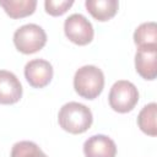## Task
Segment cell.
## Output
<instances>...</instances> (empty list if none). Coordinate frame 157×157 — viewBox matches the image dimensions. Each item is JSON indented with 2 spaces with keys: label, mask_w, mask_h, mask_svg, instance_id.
Here are the masks:
<instances>
[{
  "label": "cell",
  "mask_w": 157,
  "mask_h": 157,
  "mask_svg": "<svg viewBox=\"0 0 157 157\" xmlns=\"http://www.w3.org/2000/svg\"><path fill=\"white\" fill-rule=\"evenodd\" d=\"M58 121L65 131L70 134H82L91 128L93 117L91 109L85 104L69 102L60 108Z\"/></svg>",
  "instance_id": "obj_1"
},
{
  "label": "cell",
  "mask_w": 157,
  "mask_h": 157,
  "mask_svg": "<svg viewBox=\"0 0 157 157\" xmlns=\"http://www.w3.org/2000/svg\"><path fill=\"white\" fill-rule=\"evenodd\" d=\"M47 43L44 29L34 23L21 26L13 33V44L16 49L23 54H33L39 52Z\"/></svg>",
  "instance_id": "obj_3"
},
{
  "label": "cell",
  "mask_w": 157,
  "mask_h": 157,
  "mask_svg": "<svg viewBox=\"0 0 157 157\" xmlns=\"http://www.w3.org/2000/svg\"><path fill=\"white\" fill-rule=\"evenodd\" d=\"M134 42L137 48L157 47V26L155 22L141 23L134 32Z\"/></svg>",
  "instance_id": "obj_12"
},
{
  "label": "cell",
  "mask_w": 157,
  "mask_h": 157,
  "mask_svg": "<svg viewBox=\"0 0 157 157\" xmlns=\"http://www.w3.org/2000/svg\"><path fill=\"white\" fill-rule=\"evenodd\" d=\"M104 87V75L94 65L80 67L74 76V88L78 96L85 99L97 98Z\"/></svg>",
  "instance_id": "obj_2"
},
{
  "label": "cell",
  "mask_w": 157,
  "mask_h": 157,
  "mask_svg": "<svg viewBox=\"0 0 157 157\" xmlns=\"http://www.w3.org/2000/svg\"><path fill=\"white\" fill-rule=\"evenodd\" d=\"M22 97V86L15 74L0 70V104L17 103Z\"/></svg>",
  "instance_id": "obj_9"
},
{
  "label": "cell",
  "mask_w": 157,
  "mask_h": 157,
  "mask_svg": "<svg viewBox=\"0 0 157 157\" xmlns=\"http://www.w3.org/2000/svg\"><path fill=\"white\" fill-rule=\"evenodd\" d=\"M83 153L86 157H115V142L105 135H93L83 144Z\"/></svg>",
  "instance_id": "obj_8"
},
{
  "label": "cell",
  "mask_w": 157,
  "mask_h": 157,
  "mask_svg": "<svg viewBox=\"0 0 157 157\" xmlns=\"http://www.w3.org/2000/svg\"><path fill=\"white\" fill-rule=\"evenodd\" d=\"M72 0H45L44 7L47 13H49L50 16H61L72 6Z\"/></svg>",
  "instance_id": "obj_15"
},
{
  "label": "cell",
  "mask_w": 157,
  "mask_h": 157,
  "mask_svg": "<svg viewBox=\"0 0 157 157\" xmlns=\"http://www.w3.org/2000/svg\"><path fill=\"white\" fill-rule=\"evenodd\" d=\"M65 36L77 45H86L93 39V27L91 22L81 13L70 15L64 22Z\"/></svg>",
  "instance_id": "obj_5"
},
{
  "label": "cell",
  "mask_w": 157,
  "mask_h": 157,
  "mask_svg": "<svg viewBox=\"0 0 157 157\" xmlns=\"http://www.w3.org/2000/svg\"><path fill=\"white\" fill-rule=\"evenodd\" d=\"M0 6L11 18H22L34 12L36 0H0Z\"/></svg>",
  "instance_id": "obj_11"
},
{
  "label": "cell",
  "mask_w": 157,
  "mask_h": 157,
  "mask_svg": "<svg viewBox=\"0 0 157 157\" xmlns=\"http://www.w3.org/2000/svg\"><path fill=\"white\" fill-rule=\"evenodd\" d=\"M135 67L145 80H155L157 76V47L139 48L135 54Z\"/></svg>",
  "instance_id": "obj_7"
},
{
  "label": "cell",
  "mask_w": 157,
  "mask_h": 157,
  "mask_svg": "<svg viewBox=\"0 0 157 157\" xmlns=\"http://www.w3.org/2000/svg\"><path fill=\"white\" fill-rule=\"evenodd\" d=\"M109 105L118 113H128L139 102V91L134 83L125 80L117 81L109 91Z\"/></svg>",
  "instance_id": "obj_4"
},
{
  "label": "cell",
  "mask_w": 157,
  "mask_h": 157,
  "mask_svg": "<svg viewBox=\"0 0 157 157\" xmlns=\"http://www.w3.org/2000/svg\"><path fill=\"white\" fill-rule=\"evenodd\" d=\"M25 77L34 88H43L53 78V66L44 59H33L25 66Z\"/></svg>",
  "instance_id": "obj_6"
},
{
  "label": "cell",
  "mask_w": 157,
  "mask_h": 157,
  "mask_svg": "<svg viewBox=\"0 0 157 157\" xmlns=\"http://www.w3.org/2000/svg\"><path fill=\"white\" fill-rule=\"evenodd\" d=\"M156 110L157 105L156 103H150L145 105L137 117V124L141 131L150 136L157 135V125H156Z\"/></svg>",
  "instance_id": "obj_13"
},
{
  "label": "cell",
  "mask_w": 157,
  "mask_h": 157,
  "mask_svg": "<svg viewBox=\"0 0 157 157\" xmlns=\"http://www.w3.org/2000/svg\"><path fill=\"white\" fill-rule=\"evenodd\" d=\"M85 6L92 17L97 21L104 22L115 16L119 2L117 0H86Z\"/></svg>",
  "instance_id": "obj_10"
},
{
  "label": "cell",
  "mask_w": 157,
  "mask_h": 157,
  "mask_svg": "<svg viewBox=\"0 0 157 157\" xmlns=\"http://www.w3.org/2000/svg\"><path fill=\"white\" fill-rule=\"evenodd\" d=\"M11 157H48L37 144L32 141L16 142L11 148Z\"/></svg>",
  "instance_id": "obj_14"
}]
</instances>
